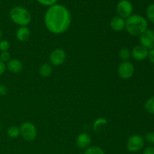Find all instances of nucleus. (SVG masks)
<instances>
[{
  "instance_id": "nucleus-1",
  "label": "nucleus",
  "mask_w": 154,
  "mask_h": 154,
  "mask_svg": "<svg viewBox=\"0 0 154 154\" xmlns=\"http://www.w3.org/2000/svg\"><path fill=\"white\" fill-rule=\"evenodd\" d=\"M45 25L53 34H63L68 30L72 22V16L69 9L60 4L50 6L45 14Z\"/></svg>"
},
{
  "instance_id": "nucleus-2",
  "label": "nucleus",
  "mask_w": 154,
  "mask_h": 154,
  "mask_svg": "<svg viewBox=\"0 0 154 154\" xmlns=\"http://www.w3.org/2000/svg\"><path fill=\"white\" fill-rule=\"evenodd\" d=\"M147 29V20L141 15L132 14L126 19L125 29L131 35L140 36Z\"/></svg>"
},
{
  "instance_id": "nucleus-3",
  "label": "nucleus",
  "mask_w": 154,
  "mask_h": 154,
  "mask_svg": "<svg viewBox=\"0 0 154 154\" xmlns=\"http://www.w3.org/2000/svg\"><path fill=\"white\" fill-rule=\"evenodd\" d=\"M10 17L11 20L20 26H26L32 20L31 14L22 6H14L10 11Z\"/></svg>"
},
{
  "instance_id": "nucleus-4",
  "label": "nucleus",
  "mask_w": 154,
  "mask_h": 154,
  "mask_svg": "<svg viewBox=\"0 0 154 154\" xmlns=\"http://www.w3.org/2000/svg\"><path fill=\"white\" fill-rule=\"evenodd\" d=\"M20 135L25 141H32L37 136V129L31 122H24L20 127Z\"/></svg>"
},
{
  "instance_id": "nucleus-5",
  "label": "nucleus",
  "mask_w": 154,
  "mask_h": 154,
  "mask_svg": "<svg viewBox=\"0 0 154 154\" xmlns=\"http://www.w3.org/2000/svg\"><path fill=\"white\" fill-rule=\"evenodd\" d=\"M144 139L139 135H133L129 137L126 142V148L129 152H138L144 147Z\"/></svg>"
},
{
  "instance_id": "nucleus-6",
  "label": "nucleus",
  "mask_w": 154,
  "mask_h": 154,
  "mask_svg": "<svg viewBox=\"0 0 154 154\" xmlns=\"http://www.w3.org/2000/svg\"><path fill=\"white\" fill-rule=\"evenodd\" d=\"M116 11L118 16L121 17L126 20L129 16L132 14L133 12V6L131 2L129 0H120L117 5Z\"/></svg>"
},
{
  "instance_id": "nucleus-7",
  "label": "nucleus",
  "mask_w": 154,
  "mask_h": 154,
  "mask_svg": "<svg viewBox=\"0 0 154 154\" xmlns=\"http://www.w3.org/2000/svg\"><path fill=\"white\" fill-rule=\"evenodd\" d=\"M118 75L122 79L128 80L132 78L135 72V67L131 62H122L118 66L117 69Z\"/></svg>"
},
{
  "instance_id": "nucleus-8",
  "label": "nucleus",
  "mask_w": 154,
  "mask_h": 154,
  "mask_svg": "<svg viewBox=\"0 0 154 154\" xmlns=\"http://www.w3.org/2000/svg\"><path fill=\"white\" fill-rule=\"evenodd\" d=\"M66 60V52L63 49L57 48L51 53L49 57L50 63L51 66H59L65 63Z\"/></svg>"
},
{
  "instance_id": "nucleus-9",
  "label": "nucleus",
  "mask_w": 154,
  "mask_h": 154,
  "mask_svg": "<svg viewBox=\"0 0 154 154\" xmlns=\"http://www.w3.org/2000/svg\"><path fill=\"white\" fill-rule=\"evenodd\" d=\"M140 43L147 50L154 48V30L151 29H146L140 35Z\"/></svg>"
},
{
  "instance_id": "nucleus-10",
  "label": "nucleus",
  "mask_w": 154,
  "mask_h": 154,
  "mask_svg": "<svg viewBox=\"0 0 154 154\" xmlns=\"http://www.w3.org/2000/svg\"><path fill=\"white\" fill-rule=\"evenodd\" d=\"M148 51L149 50L142 45H136L131 51V56L136 61H143L148 57Z\"/></svg>"
},
{
  "instance_id": "nucleus-11",
  "label": "nucleus",
  "mask_w": 154,
  "mask_h": 154,
  "mask_svg": "<svg viewBox=\"0 0 154 154\" xmlns=\"http://www.w3.org/2000/svg\"><path fill=\"white\" fill-rule=\"evenodd\" d=\"M6 69L14 74H18L23 69V65L20 60L17 59H11L6 64Z\"/></svg>"
},
{
  "instance_id": "nucleus-12",
  "label": "nucleus",
  "mask_w": 154,
  "mask_h": 154,
  "mask_svg": "<svg viewBox=\"0 0 154 154\" xmlns=\"http://www.w3.org/2000/svg\"><path fill=\"white\" fill-rule=\"evenodd\" d=\"M91 144V137L87 132H82L78 135L76 139V144L80 149H87Z\"/></svg>"
},
{
  "instance_id": "nucleus-13",
  "label": "nucleus",
  "mask_w": 154,
  "mask_h": 154,
  "mask_svg": "<svg viewBox=\"0 0 154 154\" xmlns=\"http://www.w3.org/2000/svg\"><path fill=\"white\" fill-rule=\"evenodd\" d=\"M125 23H126V20L117 15L111 20L110 26L114 31L121 32L125 29Z\"/></svg>"
},
{
  "instance_id": "nucleus-14",
  "label": "nucleus",
  "mask_w": 154,
  "mask_h": 154,
  "mask_svg": "<svg viewBox=\"0 0 154 154\" xmlns=\"http://www.w3.org/2000/svg\"><path fill=\"white\" fill-rule=\"evenodd\" d=\"M30 36V31L27 26H20L16 32V38L19 42H26Z\"/></svg>"
},
{
  "instance_id": "nucleus-15",
  "label": "nucleus",
  "mask_w": 154,
  "mask_h": 154,
  "mask_svg": "<svg viewBox=\"0 0 154 154\" xmlns=\"http://www.w3.org/2000/svg\"><path fill=\"white\" fill-rule=\"evenodd\" d=\"M52 73V66L49 63H44L39 68V74L43 78H48Z\"/></svg>"
},
{
  "instance_id": "nucleus-16",
  "label": "nucleus",
  "mask_w": 154,
  "mask_h": 154,
  "mask_svg": "<svg viewBox=\"0 0 154 154\" xmlns=\"http://www.w3.org/2000/svg\"><path fill=\"white\" fill-rule=\"evenodd\" d=\"M119 57L123 62L129 61L130 58L132 57L131 56V51L127 48H123L119 51Z\"/></svg>"
},
{
  "instance_id": "nucleus-17",
  "label": "nucleus",
  "mask_w": 154,
  "mask_h": 154,
  "mask_svg": "<svg viewBox=\"0 0 154 154\" xmlns=\"http://www.w3.org/2000/svg\"><path fill=\"white\" fill-rule=\"evenodd\" d=\"M7 134L8 137L11 138H17L19 137L20 135V128L16 126H11L8 129Z\"/></svg>"
},
{
  "instance_id": "nucleus-18",
  "label": "nucleus",
  "mask_w": 154,
  "mask_h": 154,
  "mask_svg": "<svg viewBox=\"0 0 154 154\" xmlns=\"http://www.w3.org/2000/svg\"><path fill=\"white\" fill-rule=\"evenodd\" d=\"M144 108L147 113L150 114H154V96L149 98L145 102Z\"/></svg>"
},
{
  "instance_id": "nucleus-19",
  "label": "nucleus",
  "mask_w": 154,
  "mask_h": 154,
  "mask_svg": "<svg viewBox=\"0 0 154 154\" xmlns=\"http://www.w3.org/2000/svg\"><path fill=\"white\" fill-rule=\"evenodd\" d=\"M84 154H105L104 150L98 146H92L87 147L84 152Z\"/></svg>"
},
{
  "instance_id": "nucleus-20",
  "label": "nucleus",
  "mask_w": 154,
  "mask_h": 154,
  "mask_svg": "<svg viewBox=\"0 0 154 154\" xmlns=\"http://www.w3.org/2000/svg\"><path fill=\"white\" fill-rule=\"evenodd\" d=\"M107 123H108V121H107L106 119L104 118V117H99L93 123V129L95 131H99L101 126L107 124Z\"/></svg>"
},
{
  "instance_id": "nucleus-21",
  "label": "nucleus",
  "mask_w": 154,
  "mask_h": 154,
  "mask_svg": "<svg viewBox=\"0 0 154 154\" xmlns=\"http://www.w3.org/2000/svg\"><path fill=\"white\" fill-rule=\"evenodd\" d=\"M146 15L148 20L154 24V3H152L147 7Z\"/></svg>"
},
{
  "instance_id": "nucleus-22",
  "label": "nucleus",
  "mask_w": 154,
  "mask_h": 154,
  "mask_svg": "<svg viewBox=\"0 0 154 154\" xmlns=\"http://www.w3.org/2000/svg\"><path fill=\"white\" fill-rule=\"evenodd\" d=\"M10 48V43L7 40H0V51H8Z\"/></svg>"
},
{
  "instance_id": "nucleus-23",
  "label": "nucleus",
  "mask_w": 154,
  "mask_h": 154,
  "mask_svg": "<svg viewBox=\"0 0 154 154\" xmlns=\"http://www.w3.org/2000/svg\"><path fill=\"white\" fill-rule=\"evenodd\" d=\"M11 60V54L8 51L0 53V60L3 63H8Z\"/></svg>"
},
{
  "instance_id": "nucleus-24",
  "label": "nucleus",
  "mask_w": 154,
  "mask_h": 154,
  "mask_svg": "<svg viewBox=\"0 0 154 154\" xmlns=\"http://www.w3.org/2000/svg\"><path fill=\"white\" fill-rule=\"evenodd\" d=\"M38 3H40L41 5L45 6H50L53 5L57 4V0H36Z\"/></svg>"
},
{
  "instance_id": "nucleus-25",
  "label": "nucleus",
  "mask_w": 154,
  "mask_h": 154,
  "mask_svg": "<svg viewBox=\"0 0 154 154\" xmlns=\"http://www.w3.org/2000/svg\"><path fill=\"white\" fill-rule=\"evenodd\" d=\"M145 140L150 144H154V132H150L146 134Z\"/></svg>"
},
{
  "instance_id": "nucleus-26",
  "label": "nucleus",
  "mask_w": 154,
  "mask_h": 154,
  "mask_svg": "<svg viewBox=\"0 0 154 154\" xmlns=\"http://www.w3.org/2000/svg\"><path fill=\"white\" fill-rule=\"evenodd\" d=\"M148 59L151 63L154 64V48L151 50H149L148 51Z\"/></svg>"
},
{
  "instance_id": "nucleus-27",
  "label": "nucleus",
  "mask_w": 154,
  "mask_h": 154,
  "mask_svg": "<svg viewBox=\"0 0 154 154\" xmlns=\"http://www.w3.org/2000/svg\"><path fill=\"white\" fill-rule=\"evenodd\" d=\"M8 93V89L3 84H0V96H5Z\"/></svg>"
},
{
  "instance_id": "nucleus-28",
  "label": "nucleus",
  "mask_w": 154,
  "mask_h": 154,
  "mask_svg": "<svg viewBox=\"0 0 154 154\" xmlns=\"http://www.w3.org/2000/svg\"><path fill=\"white\" fill-rule=\"evenodd\" d=\"M143 154H154V147H147L144 150Z\"/></svg>"
},
{
  "instance_id": "nucleus-29",
  "label": "nucleus",
  "mask_w": 154,
  "mask_h": 154,
  "mask_svg": "<svg viewBox=\"0 0 154 154\" xmlns=\"http://www.w3.org/2000/svg\"><path fill=\"white\" fill-rule=\"evenodd\" d=\"M5 69H6V64L0 60V75L4 74V72H5Z\"/></svg>"
},
{
  "instance_id": "nucleus-30",
  "label": "nucleus",
  "mask_w": 154,
  "mask_h": 154,
  "mask_svg": "<svg viewBox=\"0 0 154 154\" xmlns=\"http://www.w3.org/2000/svg\"><path fill=\"white\" fill-rule=\"evenodd\" d=\"M2 31H1V29H0V40H1V38H2Z\"/></svg>"
}]
</instances>
